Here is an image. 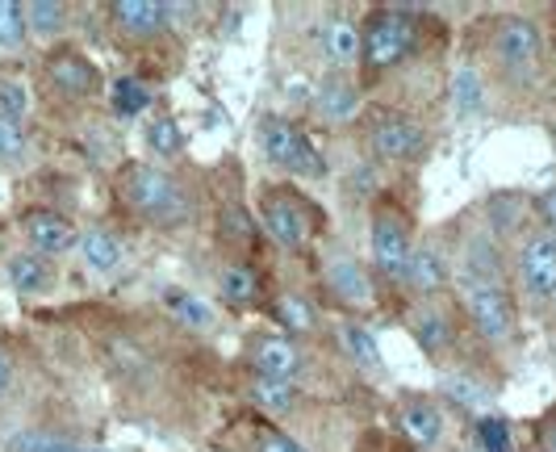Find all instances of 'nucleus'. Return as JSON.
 <instances>
[{
	"mask_svg": "<svg viewBox=\"0 0 556 452\" xmlns=\"http://www.w3.org/2000/svg\"><path fill=\"white\" fill-rule=\"evenodd\" d=\"M122 201L130 214H139L142 223L151 226H180L193 210L185 180L172 168H155V164H139V168L126 172Z\"/></svg>",
	"mask_w": 556,
	"mask_h": 452,
	"instance_id": "obj_1",
	"label": "nucleus"
},
{
	"mask_svg": "<svg viewBox=\"0 0 556 452\" xmlns=\"http://www.w3.org/2000/svg\"><path fill=\"white\" fill-rule=\"evenodd\" d=\"M418 17L415 9H397V4H386V9H372L364 17L361 38H364V51H361V67L381 76V72H393L397 63L418 51Z\"/></svg>",
	"mask_w": 556,
	"mask_h": 452,
	"instance_id": "obj_2",
	"label": "nucleus"
},
{
	"mask_svg": "<svg viewBox=\"0 0 556 452\" xmlns=\"http://www.w3.org/2000/svg\"><path fill=\"white\" fill-rule=\"evenodd\" d=\"M456 293H460V311L469 318V327L485 343H510L515 339V331H519V302H515L510 285L460 281L456 277Z\"/></svg>",
	"mask_w": 556,
	"mask_h": 452,
	"instance_id": "obj_3",
	"label": "nucleus"
},
{
	"mask_svg": "<svg viewBox=\"0 0 556 452\" xmlns=\"http://www.w3.org/2000/svg\"><path fill=\"white\" fill-rule=\"evenodd\" d=\"M515 289L519 298L528 302L531 311H548L556 298V239L553 230L544 226H531L519 235V248H515Z\"/></svg>",
	"mask_w": 556,
	"mask_h": 452,
	"instance_id": "obj_4",
	"label": "nucleus"
},
{
	"mask_svg": "<svg viewBox=\"0 0 556 452\" xmlns=\"http://www.w3.org/2000/svg\"><path fill=\"white\" fill-rule=\"evenodd\" d=\"M490 59L506 80L523 85L540 72L544 63V34L531 17H519V13H506L494 22L490 29Z\"/></svg>",
	"mask_w": 556,
	"mask_h": 452,
	"instance_id": "obj_5",
	"label": "nucleus"
},
{
	"mask_svg": "<svg viewBox=\"0 0 556 452\" xmlns=\"http://www.w3.org/2000/svg\"><path fill=\"white\" fill-rule=\"evenodd\" d=\"M368 226H372V235H368L372 239V268L402 281V273H406V264L415 255V218L397 201L381 198L372 201Z\"/></svg>",
	"mask_w": 556,
	"mask_h": 452,
	"instance_id": "obj_6",
	"label": "nucleus"
},
{
	"mask_svg": "<svg viewBox=\"0 0 556 452\" xmlns=\"http://www.w3.org/2000/svg\"><path fill=\"white\" fill-rule=\"evenodd\" d=\"M255 142H260V151H264V160L280 172H293V176H323V155L314 151V142L306 139V130L298 126V122H289V117H277V113H268V117H260V130H255Z\"/></svg>",
	"mask_w": 556,
	"mask_h": 452,
	"instance_id": "obj_7",
	"label": "nucleus"
},
{
	"mask_svg": "<svg viewBox=\"0 0 556 452\" xmlns=\"http://www.w3.org/2000/svg\"><path fill=\"white\" fill-rule=\"evenodd\" d=\"M260 218H264L268 239L289 248V252H302L309 243V235H314V226H318L314 205L298 189H285V185L260 193Z\"/></svg>",
	"mask_w": 556,
	"mask_h": 452,
	"instance_id": "obj_8",
	"label": "nucleus"
},
{
	"mask_svg": "<svg viewBox=\"0 0 556 452\" xmlns=\"http://www.w3.org/2000/svg\"><path fill=\"white\" fill-rule=\"evenodd\" d=\"M397 431H402V444H410V449H418V452L444 449V440H447L444 406L427 394L402 398V406H397Z\"/></svg>",
	"mask_w": 556,
	"mask_h": 452,
	"instance_id": "obj_9",
	"label": "nucleus"
},
{
	"mask_svg": "<svg viewBox=\"0 0 556 452\" xmlns=\"http://www.w3.org/2000/svg\"><path fill=\"white\" fill-rule=\"evenodd\" d=\"M42 76H47V88L55 92L59 101H88V97L101 92V72H97V63H88V59H84L80 51H72V47L51 51Z\"/></svg>",
	"mask_w": 556,
	"mask_h": 452,
	"instance_id": "obj_10",
	"label": "nucleus"
},
{
	"mask_svg": "<svg viewBox=\"0 0 556 452\" xmlns=\"http://www.w3.org/2000/svg\"><path fill=\"white\" fill-rule=\"evenodd\" d=\"M323 281L331 289V298H339L352 311H368L377 302L368 268L352 252H343V248H327V255H323Z\"/></svg>",
	"mask_w": 556,
	"mask_h": 452,
	"instance_id": "obj_11",
	"label": "nucleus"
},
{
	"mask_svg": "<svg viewBox=\"0 0 556 452\" xmlns=\"http://www.w3.org/2000/svg\"><path fill=\"white\" fill-rule=\"evenodd\" d=\"M22 235H26L29 252L47 255V260L76 252V243H80L76 223L67 214H59V210H26L22 214Z\"/></svg>",
	"mask_w": 556,
	"mask_h": 452,
	"instance_id": "obj_12",
	"label": "nucleus"
},
{
	"mask_svg": "<svg viewBox=\"0 0 556 452\" xmlns=\"http://www.w3.org/2000/svg\"><path fill=\"white\" fill-rule=\"evenodd\" d=\"M248 365L255 368V377L298 386L302 373H306V352H302V343H293L289 336H264L251 343Z\"/></svg>",
	"mask_w": 556,
	"mask_h": 452,
	"instance_id": "obj_13",
	"label": "nucleus"
},
{
	"mask_svg": "<svg viewBox=\"0 0 556 452\" xmlns=\"http://www.w3.org/2000/svg\"><path fill=\"white\" fill-rule=\"evenodd\" d=\"M368 142L381 164H410L422 151V126L406 113H381L368 130Z\"/></svg>",
	"mask_w": 556,
	"mask_h": 452,
	"instance_id": "obj_14",
	"label": "nucleus"
},
{
	"mask_svg": "<svg viewBox=\"0 0 556 452\" xmlns=\"http://www.w3.org/2000/svg\"><path fill=\"white\" fill-rule=\"evenodd\" d=\"M447 281H452V260L444 255V248H440V243H415V255H410V264H406V273H402V285L427 302V298H435Z\"/></svg>",
	"mask_w": 556,
	"mask_h": 452,
	"instance_id": "obj_15",
	"label": "nucleus"
},
{
	"mask_svg": "<svg viewBox=\"0 0 556 452\" xmlns=\"http://www.w3.org/2000/svg\"><path fill=\"white\" fill-rule=\"evenodd\" d=\"M167 17H172V9H167V4H155V0H117V4H110L113 29H122V34L135 38V42L160 38L167 29Z\"/></svg>",
	"mask_w": 556,
	"mask_h": 452,
	"instance_id": "obj_16",
	"label": "nucleus"
},
{
	"mask_svg": "<svg viewBox=\"0 0 556 452\" xmlns=\"http://www.w3.org/2000/svg\"><path fill=\"white\" fill-rule=\"evenodd\" d=\"M410 336L418 339V348L427 352V356H447L452 352V343H456V323L444 314L440 302H418L415 311H410Z\"/></svg>",
	"mask_w": 556,
	"mask_h": 452,
	"instance_id": "obj_17",
	"label": "nucleus"
},
{
	"mask_svg": "<svg viewBox=\"0 0 556 452\" xmlns=\"http://www.w3.org/2000/svg\"><path fill=\"white\" fill-rule=\"evenodd\" d=\"M76 255H80V264L92 277H113V273L122 268V260H126V248H122V239H117L113 230L88 226V230H80Z\"/></svg>",
	"mask_w": 556,
	"mask_h": 452,
	"instance_id": "obj_18",
	"label": "nucleus"
},
{
	"mask_svg": "<svg viewBox=\"0 0 556 452\" xmlns=\"http://www.w3.org/2000/svg\"><path fill=\"white\" fill-rule=\"evenodd\" d=\"M218 298L235 311H251L264 298V281H260V273L251 268L248 260H226L218 268Z\"/></svg>",
	"mask_w": 556,
	"mask_h": 452,
	"instance_id": "obj_19",
	"label": "nucleus"
},
{
	"mask_svg": "<svg viewBox=\"0 0 556 452\" xmlns=\"http://www.w3.org/2000/svg\"><path fill=\"white\" fill-rule=\"evenodd\" d=\"M4 277L9 285L22 293V298H38V293H47L51 285H55V264L47 260V255L38 252H13L4 260Z\"/></svg>",
	"mask_w": 556,
	"mask_h": 452,
	"instance_id": "obj_20",
	"label": "nucleus"
},
{
	"mask_svg": "<svg viewBox=\"0 0 556 452\" xmlns=\"http://www.w3.org/2000/svg\"><path fill=\"white\" fill-rule=\"evenodd\" d=\"M318 47H323V55L331 59L334 67H361L364 38H361V26L348 22V17H327L318 26Z\"/></svg>",
	"mask_w": 556,
	"mask_h": 452,
	"instance_id": "obj_21",
	"label": "nucleus"
},
{
	"mask_svg": "<svg viewBox=\"0 0 556 452\" xmlns=\"http://www.w3.org/2000/svg\"><path fill=\"white\" fill-rule=\"evenodd\" d=\"M528 214L531 201L523 193H490V201H485V230L502 243V239L528 230Z\"/></svg>",
	"mask_w": 556,
	"mask_h": 452,
	"instance_id": "obj_22",
	"label": "nucleus"
},
{
	"mask_svg": "<svg viewBox=\"0 0 556 452\" xmlns=\"http://www.w3.org/2000/svg\"><path fill=\"white\" fill-rule=\"evenodd\" d=\"M356 110H361V88L348 76H331L314 92V113L323 122H348V117H356Z\"/></svg>",
	"mask_w": 556,
	"mask_h": 452,
	"instance_id": "obj_23",
	"label": "nucleus"
},
{
	"mask_svg": "<svg viewBox=\"0 0 556 452\" xmlns=\"http://www.w3.org/2000/svg\"><path fill=\"white\" fill-rule=\"evenodd\" d=\"M26 26L38 42H55L72 26V9L63 0H29L26 4Z\"/></svg>",
	"mask_w": 556,
	"mask_h": 452,
	"instance_id": "obj_24",
	"label": "nucleus"
},
{
	"mask_svg": "<svg viewBox=\"0 0 556 452\" xmlns=\"http://www.w3.org/2000/svg\"><path fill=\"white\" fill-rule=\"evenodd\" d=\"M339 343H343V352L356 361L361 368H368V373H381V348H377V339H372V331L368 327H361V323H339Z\"/></svg>",
	"mask_w": 556,
	"mask_h": 452,
	"instance_id": "obj_25",
	"label": "nucleus"
},
{
	"mask_svg": "<svg viewBox=\"0 0 556 452\" xmlns=\"http://www.w3.org/2000/svg\"><path fill=\"white\" fill-rule=\"evenodd\" d=\"M151 101H155V92L142 76H122L110 88V105L117 117H139L142 110H151Z\"/></svg>",
	"mask_w": 556,
	"mask_h": 452,
	"instance_id": "obj_26",
	"label": "nucleus"
},
{
	"mask_svg": "<svg viewBox=\"0 0 556 452\" xmlns=\"http://www.w3.org/2000/svg\"><path fill=\"white\" fill-rule=\"evenodd\" d=\"M277 323L293 336H314L318 331V311L309 306L302 293H280L277 298Z\"/></svg>",
	"mask_w": 556,
	"mask_h": 452,
	"instance_id": "obj_27",
	"label": "nucleus"
},
{
	"mask_svg": "<svg viewBox=\"0 0 556 452\" xmlns=\"http://www.w3.org/2000/svg\"><path fill=\"white\" fill-rule=\"evenodd\" d=\"M164 306L176 314L185 327H193V331H210V327H214V311H210L201 298H193L189 289H164Z\"/></svg>",
	"mask_w": 556,
	"mask_h": 452,
	"instance_id": "obj_28",
	"label": "nucleus"
},
{
	"mask_svg": "<svg viewBox=\"0 0 556 452\" xmlns=\"http://www.w3.org/2000/svg\"><path fill=\"white\" fill-rule=\"evenodd\" d=\"M298 386H285V381H268V377H255L251 381V402L268 415H289L298 406Z\"/></svg>",
	"mask_w": 556,
	"mask_h": 452,
	"instance_id": "obj_29",
	"label": "nucleus"
},
{
	"mask_svg": "<svg viewBox=\"0 0 556 452\" xmlns=\"http://www.w3.org/2000/svg\"><path fill=\"white\" fill-rule=\"evenodd\" d=\"M29 38L26 4L17 0H0V51H22Z\"/></svg>",
	"mask_w": 556,
	"mask_h": 452,
	"instance_id": "obj_30",
	"label": "nucleus"
},
{
	"mask_svg": "<svg viewBox=\"0 0 556 452\" xmlns=\"http://www.w3.org/2000/svg\"><path fill=\"white\" fill-rule=\"evenodd\" d=\"M218 226H223V239L230 248H255V239H260V230H255V223L248 218L243 205H223Z\"/></svg>",
	"mask_w": 556,
	"mask_h": 452,
	"instance_id": "obj_31",
	"label": "nucleus"
},
{
	"mask_svg": "<svg viewBox=\"0 0 556 452\" xmlns=\"http://www.w3.org/2000/svg\"><path fill=\"white\" fill-rule=\"evenodd\" d=\"M29 113V85L17 76H4L0 72V117L9 122H26Z\"/></svg>",
	"mask_w": 556,
	"mask_h": 452,
	"instance_id": "obj_32",
	"label": "nucleus"
},
{
	"mask_svg": "<svg viewBox=\"0 0 556 452\" xmlns=\"http://www.w3.org/2000/svg\"><path fill=\"white\" fill-rule=\"evenodd\" d=\"M147 147H151L155 155L172 160V155L185 151V135H180V126H176L172 117H155V122L147 126Z\"/></svg>",
	"mask_w": 556,
	"mask_h": 452,
	"instance_id": "obj_33",
	"label": "nucleus"
},
{
	"mask_svg": "<svg viewBox=\"0 0 556 452\" xmlns=\"http://www.w3.org/2000/svg\"><path fill=\"white\" fill-rule=\"evenodd\" d=\"M29 151V139H26V126L22 122H9V117H0V164H22Z\"/></svg>",
	"mask_w": 556,
	"mask_h": 452,
	"instance_id": "obj_34",
	"label": "nucleus"
},
{
	"mask_svg": "<svg viewBox=\"0 0 556 452\" xmlns=\"http://www.w3.org/2000/svg\"><path fill=\"white\" fill-rule=\"evenodd\" d=\"M444 390L456 398L460 406H490V398H494L481 381H473L469 373H452V377L444 381Z\"/></svg>",
	"mask_w": 556,
	"mask_h": 452,
	"instance_id": "obj_35",
	"label": "nucleus"
},
{
	"mask_svg": "<svg viewBox=\"0 0 556 452\" xmlns=\"http://www.w3.org/2000/svg\"><path fill=\"white\" fill-rule=\"evenodd\" d=\"M255 452H306L293 436H285L280 427H260L255 431Z\"/></svg>",
	"mask_w": 556,
	"mask_h": 452,
	"instance_id": "obj_36",
	"label": "nucleus"
},
{
	"mask_svg": "<svg viewBox=\"0 0 556 452\" xmlns=\"http://www.w3.org/2000/svg\"><path fill=\"white\" fill-rule=\"evenodd\" d=\"M531 210H535V218H540V226H544V230H553V235H556V185H548V189H544V193L535 198V205H531Z\"/></svg>",
	"mask_w": 556,
	"mask_h": 452,
	"instance_id": "obj_37",
	"label": "nucleus"
},
{
	"mask_svg": "<svg viewBox=\"0 0 556 452\" xmlns=\"http://www.w3.org/2000/svg\"><path fill=\"white\" fill-rule=\"evenodd\" d=\"M13 381H17V365H13V356H9V348L0 343V402L13 394Z\"/></svg>",
	"mask_w": 556,
	"mask_h": 452,
	"instance_id": "obj_38",
	"label": "nucleus"
},
{
	"mask_svg": "<svg viewBox=\"0 0 556 452\" xmlns=\"http://www.w3.org/2000/svg\"><path fill=\"white\" fill-rule=\"evenodd\" d=\"M540 452H556V406L540 419Z\"/></svg>",
	"mask_w": 556,
	"mask_h": 452,
	"instance_id": "obj_39",
	"label": "nucleus"
},
{
	"mask_svg": "<svg viewBox=\"0 0 556 452\" xmlns=\"http://www.w3.org/2000/svg\"><path fill=\"white\" fill-rule=\"evenodd\" d=\"M393 452H418V449H410V444H397Z\"/></svg>",
	"mask_w": 556,
	"mask_h": 452,
	"instance_id": "obj_40",
	"label": "nucleus"
},
{
	"mask_svg": "<svg viewBox=\"0 0 556 452\" xmlns=\"http://www.w3.org/2000/svg\"><path fill=\"white\" fill-rule=\"evenodd\" d=\"M553 147H556V126H553Z\"/></svg>",
	"mask_w": 556,
	"mask_h": 452,
	"instance_id": "obj_41",
	"label": "nucleus"
},
{
	"mask_svg": "<svg viewBox=\"0 0 556 452\" xmlns=\"http://www.w3.org/2000/svg\"><path fill=\"white\" fill-rule=\"evenodd\" d=\"M553 239H556V235H553Z\"/></svg>",
	"mask_w": 556,
	"mask_h": 452,
	"instance_id": "obj_42",
	"label": "nucleus"
}]
</instances>
